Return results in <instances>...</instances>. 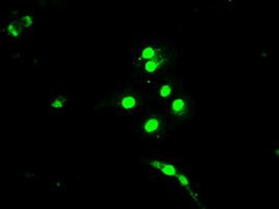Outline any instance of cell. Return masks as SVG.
<instances>
[{
  "mask_svg": "<svg viewBox=\"0 0 279 209\" xmlns=\"http://www.w3.org/2000/svg\"><path fill=\"white\" fill-rule=\"evenodd\" d=\"M164 62H165V54L162 52L155 58L143 62L142 64H140L142 76L143 77L154 76L159 71V69L163 66Z\"/></svg>",
  "mask_w": 279,
  "mask_h": 209,
  "instance_id": "6da1fadb",
  "label": "cell"
},
{
  "mask_svg": "<svg viewBox=\"0 0 279 209\" xmlns=\"http://www.w3.org/2000/svg\"><path fill=\"white\" fill-rule=\"evenodd\" d=\"M161 128H162V122L160 118L152 116L146 118L142 123L141 133L146 137L156 139L161 133Z\"/></svg>",
  "mask_w": 279,
  "mask_h": 209,
  "instance_id": "7a4b0ae2",
  "label": "cell"
},
{
  "mask_svg": "<svg viewBox=\"0 0 279 209\" xmlns=\"http://www.w3.org/2000/svg\"><path fill=\"white\" fill-rule=\"evenodd\" d=\"M138 98L133 93H126L121 96V99L118 103L119 109L125 113H133V112L138 108Z\"/></svg>",
  "mask_w": 279,
  "mask_h": 209,
  "instance_id": "3957f363",
  "label": "cell"
},
{
  "mask_svg": "<svg viewBox=\"0 0 279 209\" xmlns=\"http://www.w3.org/2000/svg\"><path fill=\"white\" fill-rule=\"evenodd\" d=\"M160 53H161V50L159 49L158 46L156 44H154V43L146 44L145 46L142 47L141 52L138 55L136 63L139 64V62H140V64H142L145 61H149V60L155 58Z\"/></svg>",
  "mask_w": 279,
  "mask_h": 209,
  "instance_id": "277c9868",
  "label": "cell"
},
{
  "mask_svg": "<svg viewBox=\"0 0 279 209\" xmlns=\"http://www.w3.org/2000/svg\"><path fill=\"white\" fill-rule=\"evenodd\" d=\"M170 112H171V114H173L177 117H182V116L187 115L189 112V105H188L187 100L185 98H182V96H177V98H174L173 100H171Z\"/></svg>",
  "mask_w": 279,
  "mask_h": 209,
  "instance_id": "5b68a950",
  "label": "cell"
},
{
  "mask_svg": "<svg viewBox=\"0 0 279 209\" xmlns=\"http://www.w3.org/2000/svg\"><path fill=\"white\" fill-rule=\"evenodd\" d=\"M172 85L170 83H166V84H163L160 89H159V98L162 99V100H166V99H169L171 94H172Z\"/></svg>",
  "mask_w": 279,
  "mask_h": 209,
  "instance_id": "8992f818",
  "label": "cell"
},
{
  "mask_svg": "<svg viewBox=\"0 0 279 209\" xmlns=\"http://www.w3.org/2000/svg\"><path fill=\"white\" fill-rule=\"evenodd\" d=\"M161 171L163 173H165L166 175H170V176H173L175 175V169L173 166L169 165V164H166V165H162L161 166Z\"/></svg>",
  "mask_w": 279,
  "mask_h": 209,
  "instance_id": "52a82bcc",
  "label": "cell"
}]
</instances>
